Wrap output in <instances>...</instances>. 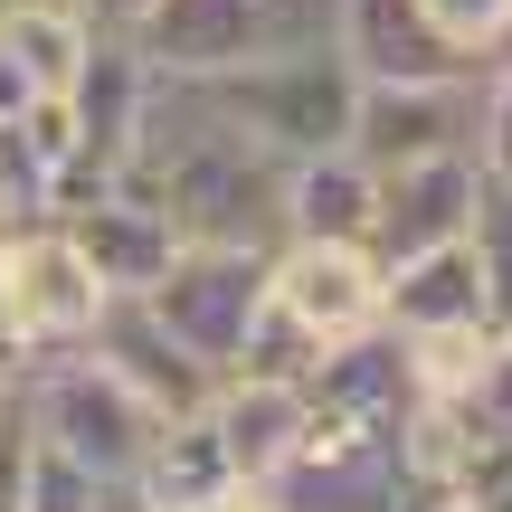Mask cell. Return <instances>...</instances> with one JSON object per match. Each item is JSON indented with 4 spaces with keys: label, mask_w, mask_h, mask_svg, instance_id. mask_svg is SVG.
<instances>
[{
    "label": "cell",
    "mask_w": 512,
    "mask_h": 512,
    "mask_svg": "<svg viewBox=\"0 0 512 512\" xmlns=\"http://www.w3.org/2000/svg\"><path fill=\"white\" fill-rule=\"evenodd\" d=\"M57 228L76 238V256L95 266V285H105V294H152V285H162V266L181 256V228H171V209L152 200L143 181H124V171H114L95 200H76Z\"/></svg>",
    "instance_id": "cell-7"
},
{
    "label": "cell",
    "mask_w": 512,
    "mask_h": 512,
    "mask_svg": "<svg viewBox=\"0 0 512 512\" xmlns=\"http://www.w3.org/2000/svg\"><path fill=\"white\" fill-rule=\"evenodd\" d=\"M266 275H275V247H181L143 304L162 313V332L190 361H209L228 380L247 332H256V313H266Z\"/></svg>",
    "instance_id": "cell-3"
},
{
    "label": "cell",
    "mask_w": 512,
    "mask_h": 512,
    "mask_svg": "<svg viewBox=\"0 0 512 512\" xmlns=\"http://www.w3.org/2000/svg\"><path fill=\"white\" fill-rule=\"evenodd\" d=\"M380 323L389 332H456V323H503L494 294H484V266H475V238H446V247H418L389 266L380 285ZM512 332V323H503Z\"/></svg>",
    "instance_id": "cell-12"
},
{
    "label": "cell",
    "mask_w": 512,
    "mask_h": 512,
    "mask_svg": "<svg viewBox=\"0 0 512 512\" xmlns=\"http://www.w3.org/2000/svg\"><path fill=\"white\" fill-rule=\"evenodd\" d=\"M446 408L465 418V437H475L484 465H512V342L484 361V380L465 389V399H446Z\"/></svg>",
    "instance_id": "cell-18"
},
{
    "label": "cell",
    "mask_w": 512,
    "mask_h": 512,
    "mask_svg": "<svg viewBox=\"0 0 512 512\" xmlns=\"http://www.w3.org/2000/svg\"><path fill=\"white\" fill-rule=\"evenodd\" d=\"M10 10H86V0H0V19Z\"/></svg>",
    "instance_id": "cell-26"
},
{
    "label": "cell",
    "mask_w": 512,
    "mask_h": 512,
    "mask_svg": "<svg viewBox=\"0 0 512 512\" xmlns=\"http://www.w3.org/2000/svg\"><path fill=\"white\" fill-rule=\"evenodd\" d=\"M19 370H29V351H19V342H10V323H0V399L19 389Z\"/></svg>",
    "instance_id": "cell-25"
},
{
    "label": "cell",
    "mask_w": 512,
    "mask_h": 512,
    "mask_svg": "<svg viewBox=\"0 0 512 512\" xmlns=\"http://www.w3.org/2000/svg\"><path fill=\"white\" fill-rule=\"evenodd\" d=\"M105 304H114V294L95 285V266L76 256V238L57 219L0 238V323H10V342L29 351V361L76 351L95 323H105Z\"/></svg>",
    "instance_id": "cell-4"
},
{
    "label": "cell",
    "mask_w": 512,
    "mask_h": 512,
    "mask_svg": "<svg viewBox=\"0 0 512 512\" xmlns=\"http://www.w3.org/2000/svg\"><path fill=\"white\" fill-rule=\"evenodd\" d=\"M475 171L512 190V38L484 57V86H475Z\"/></svg>",
    "instance_id": "cell-17"
},
{
    "label": "cell",
    "mask_w": 512,
    "mask_h": 512,
    "mask_svg": "<svg viewBox=\"0 0 512 512\" xmlns=\"http://www.w3.org/2000/svg\"><path fill=\"white\" fill-rule=\"evenodd\" d=\"M475 86H361V105H351V152H361L370 171L475 152Z\"/></svg>",
    "instance_id": "cell-9"
},
{
    "label": "cell",
    "mask_w": 512,
    "mask_h": 512,
    "mask_svg": "<svg viewBox=\"0 0 512 512\" xmlns=\"http://www.w3.org/2000/svg\"><path fill=\"white\" fill-rule=\"evenodd\" d=\"M209 437H219V456H228V475L238 484H275L285 475V456H294V437H304V389H285V380H238L228 370L219 389H209Z\"/></svg>",
    "instance_id": "cell-13"
},
{
    "label": "cell",
    "mask_w": 512,
    "mask_h": 512,
    "mask_svg": "<svg viewBox=\"0 0 512 512\" xmlns=\"http://www.w3.org/2000/svg\"><path fill=\"white\" fill-rule=\"evenodd\" d=\"M38 219H57V162L38 152L29 114H19V124H0V238Z\"/></svg>",
    "instance_id": "cell-16"
},
{
    "label": "cell",
    "mask_w": 512,
    "mask_h": 512,
    "mask_svg": "<svg viewBox=\"0 0 512 512\" xmlns=\"http://www.w3.org/2000/svg\"><path fill=\"white\" fill-rule=\"evenodd\" d=\"M86 351H95V361H105L124 389H143L162 418H200V408H209V389H219V370H209V361H190V351L162 332V313H152L143 294H114V304H105V323L86 332Z\"/></svg>",
    "instance_id": "cell-11"
},
{
    "label": "cell",
    "mask_w": 512,
    "mask_h": 512,
    "mask_svg": "<svg viewBox=\"0 0 512 512\" xmlns=\"http://www.w3.org/2000/svg\"><path fill=\"white\" fill-rule=\"evenodd\" d=\"M380 285H389V266L351 238H285L275 247V275H266L275 313H294L323 351L380 332Z\"/></svg>",
    "instance_id": "cell-6"
},
{
    "label": "cell",
    "mask_w": 512,
    "mask_h": 512,
    "mask_svg": "<svg viewBox=\"0 0 512 512\" xmlns=\"http://www.w3.org/2000/svg\"><path fill=\"white\" fill-rule=\"evenodd\" d=\"M200 86V105L219 114L228 133H247L256 152L275 162H313V152H342L351 143V105H361V76L323 48H275V57H247L228 76H181Z\"/></svg>",
    "instance_id": "cell-2"
},
{
    "label": "cell",
    "mask_w": 512,
    "mask_h": 512,
    "mask_svg": "<svg viewBox=\"0 0 512 512\" xmlns=\"http://www.w3.org/2000/svg\"><path fill=\"white\" fill-rule=\"evenodd\" d=\"M29 105H38V95H29V76H19V57L0 48V124H19Z\"/></svg>",
    "instance_id": "cell-23"
},
{
    "label": "cell",
    "mask_w": 512,
    "mask_h": 512,
    "mask_svg": "<svg viewBox=\"0 0 512 512\" xmlns=\"http://www.w3.org/2000/svg\"><path fill=\"white\" fill-rule=\"evenodd\" d=\"M475 200H484L475 152H437V162L380 171V200H370V256L399 266V256H418V247L465 238V228H475Z\"/></svg>",
    "instance_id": "cell-8"
},
{
    "label": "cell",
    "mask_w": 512,
    "mask_h": 512,
    "mask_svg": "<svg viewBox=\"0 0 512 512\" xmlns=\"http://www.w3.org/2000/svg\"><path fill=\"white\" fill-rule=\"evenodd\" d=\"M181 512H275V494H266V484H219V494H200Z\"/></svg>",
    "instance_id": "cell-22"
},
{
    "label": "cell",
    "mask_w": 512,
    "mask_h": 512,
    "mask_svg": "<svg viewBox=\"0 0 512 512\" xmlns=\"http://www.w3.org/2000/svg\"><path fill=\"white\" fill-rule=\"evenodd\" d=\"M0 48L19 57L29 95H67L76 67H86V48H95V19L86 10H10L0 19Z\"/></svg>",
    "instance_id": "cell-15"
},
{
    "label": "cell",
    "mask_w": 512,
    "mask_h": 512,
    "mask_svg": "<svg viewBox=\"0 0 512 512\" xmlns=\"http://www.w3.org/2000/svg\"><path fill=\"white\" fill-rule=\"evenodd\" d=\"M332 57L361 86H475L484 48H465L427 0H332Z\"/></svg>",
    "instance_id": "cell-5"
},
{
    "label": "cell",
    "mask_w": 512,
    "mask_h": 512,
    "mask_svg": "<svg viewBox=\"0 0 512 512\" xmlns=\"http://www.w3.org/2000/svg\"><path fill=\"white\" fill-rule=\"evenodd\" d=\"M152 10V0H86V19H95V29H114V38H133V19H143Z\"/></svg>",
    "instance_id": "cell-24"
},
{
    "label": "cell",
    "mask_w": 512,
    "mask_h": 512,
    "mask_svg": "<svg viewBox=\"0 0 512 512\" xmlns=\"http://www.w3.org/2000/svg\"><path fill=\"white\" fill-rule=\"evenodd\" d=\"M133 48L152 57V76H228L247 57H275L266 0H152L133 19Z\"/></svg>",
    "instance_id": "cell-10"
},
{
    "label": "cell",
    "mask_w": 512,
    "mask_h": 512,
    "mask_svg": "<svg viewBox=\"0 0 512 512\" xmlns=\"http://www.w3.org/2000/svg\"><path fill=\"white\" fill-rule=\"evenodd\" d=\"M370 200H380V171L361 152H313V162H285V238H351L370 247Z\"/></svg>",
    "instance_id": "cell-14"
},
{
    "label": "cell",
    "mask_w": 512,
    "mask_h": 512,
    "mask_svg": "<svg viewBox=\"0 0 512 512\" xmlns=\"http://www.w3.org/2000/svg\"><path fill=\"white\" fill-rule=\"evenodd\" d=\"M19 418L38 427V446H57L67 465H86L95 484H143L152 446L171 437V418L143 399V389H124L86 342L19 370Z\"/></svg>",
    "instance_id": "cell-1"
},
{
    "label": "cell",
    "mask_w": 512,
    "mask_h": 512,
    "mask_svg": "<svg viewBox=\"0 0 512 512\" xmlns=\"http://www.w3.org/2000/svg\"><path fill=\"white\" fill-rule=\"evenodd\" d=\"M29 456H38V437H29L19 389H10V399H0V512H29Z\"/></svg>",
    "instance_id": "cell-20"
},
{
    "label": "cell",
    "mask_w": 512,
    "mask_h": 512,
    "mask_svg": "<svg viewBox=\"0 0 512 512\" xmlns=\"http://www.w3.org/2000/svg\"><path fill=\"white\" fill-rule=\"evenodd\" d=\"M475 266H484V294H494V313L512 323V190H494L484 181V200H475Z\"/></svg>",
    "instance_id": "cell-19"
},
{
    "label": "cell",
    "mask_w": 512,
    "mask_h": 512,
    "mask_svg": "<svg viewBox=\"0 0 512 512\" xmlns=\"http://www.w3.org/2000/svg\"><path fill=\"white\" fill-rule=\"evenodd\" d=\"M427 10H437L446 29L465 38V48H484V57H494L503 38H512V0H427Z\"/></svg>",
    "instance_id": "cell-21"
}]
</instances>
